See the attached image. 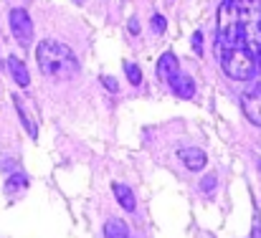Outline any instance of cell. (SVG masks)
Returning <instances> with one entry per match:
<instances>
[{"instance_id":"cell-1","label":"cell","mask_w":261,"mask_h":238,"mask_svg":"<svg viewBox=\"0 0 261 238\" xmlns=\"http://www.w3.org/2000/svg\"><path fill=\"white\" fill-rule=\"evenodd\" d=\"M216 59L233 81L261 71V0H223L216 15Z\"/></svg>"},{"instance_id":"cell-2","label":"cell","mask_w":261,"mask_h":238,"mask_svg":"<svg viewBox=\"0 0 261 238\" xmlns=\"http://www.w3.org/2000/svg\"><path fill=\"white\" fill-rule=\"evenodd\" d=\"M36 61L41 66V71L48 76V79H56V81H69V79H76L79 76V59L76 54L56 41V38H46L38 43L36 48Z\"/></svg>"},{"instance_id":"cell-3","label":"cell","mask_w":261,"mask_h":238,"mask_svg":"<svg viewBox=\"0 0 261 238\" xmlns=\"http://www.w3.org/2000/svg\"><path fill=\"white\" fill-rule=\"evenodd\" d=\"M10 31H13V38L23 48L31 46V41H33V20H31L28 10H23V8H13L10 10Z\"/></svg>"},{"instance_id":"cell-4","label":"cell","mask_w":261,"mask_h":238,"mask_svg":"<svg viewBox=\"0 0 261 238\" xmlns=\"http://www.w3.org/2000/svg\"><path fill=\"white\" fill-rule=\"evenodd\" d=\"M241 109H244V114H246V119L251 124L261 127V81L251 84L241 94Z\"/></svg>"},{"instance_id":"cell-5","label":"cell","mask_w":261,"mask_h":238,"mask_svg":"<svg viewBox=\"0 0 261 238\" xmlns=\"http://www.w3.org/2000/svg\"><path fill=\"white\" fill-rule=\"evenodd\" d=\"M168 84H170V89H173L180 99H193V96H195V84H193V79H190L188 74H175Z\"/></svg>"},{"instance_id":"cell-6","label":"cell","mask_w":261,"mask_h":238,"mask_svg":"<svg viewBox=\"0 0 261 238\" xmlns=\"http://www.w3.org/2000/svg\"><path fill=\"white\" fill-rule=\"evenodd\" d=\"M8 71H10L13 81H15L20 89H25V86L31 84V74H28L25 64H23L18 56H8Z\"/></svg>"},{"instance_id":"cell-7","label":"cell","mask_w":261,"mask_h":238,"mask_svg":"<svg viewBox=\"0 0 261 238\" xmlns=\"http://www.w3.org/2000/svg\"><path fill=\"white\" fill-rule=\"evenodd\" d=\"M175 74H180V64H177L175 54L165 51V54L160 56V61H158V76L165 79V81H170Z\"/></svg>"},{"instance_id":"cell-8","label":"cell","mask_w":261,"mask_h":238,"mask_svg":"<svg viewBox=\"0 0 261 238\" xmlns=\"http://www.w3.org/2000/svg\"><path fill=\"white\" fill-rule=\"evenodd\" d=\"M112 190H114V198H117V203L127 210V213H135V208H137V200H135V193L127 188V185H122V182H114L112 185Z\"/></svg>"},{"instance_id":"cell-9","label":"cell","mask_w":261,"mask_h":238,"mask_svg":"<svg viewBox=\"0 0 261 238\" xmlns=\"http://www.w3.org/2000/svg\"><path fill=\"white\" fill-rule=\"evenodd\" d=\"M180 160H182V162H185V167H188V170H193V172H198V170H203V167H205V152H203V150H198V147L180 150Z\"/></svg>"},{"instance_id":"cell-10","label":"cell","mask_w":261,"mask_h":238,"mask_svg":"<svg viewBox=\"0 0 261 238\" xmlns=\"http://www.w3.org/2000/svg\"><path fill=\"white\" fill-rule=\"evenodd\" d=\"M104 236L107 238H129V228H127L124 221L109 218V221L104 223Z\"/></svg>"},{"instance_id":"cell-11","label":"cell","mask_w":261,"mask_h":238,"mask_svg":"<svg viewBox=\"0 0 261 238\" xmlns=\"http://www.w3.org/2000/svg\"><path fill=\"white\" fill-rule=\"evenodd\" d=\"M28 185V175L25 172H13L8 180H5V193H15V190H20V188H25Z\"/></svg>"},{"instance_id":"cell-12","label":"cell","mask_w":261,"mask_h":238,"mask_svg":"<svg viewBox=\"0 0 261 238\" xmlns=\"http://www.w3.org/2000/svg\"><path fill=\"white\" fill-rule=\"evenodd\" d=\"M15 107H18V117H20V122L25 124V129H28V135H31V137L36 140V135H38V132H36V124H33L31 119H28V114H25V109L20 107V99H15Z\"/></svg>"},{"instance_id":"cell-13","label":"cell","mask_w":261,"mask_h":238,"mask_svg":"<svg viewBox=\"0 0 261 238\" xmlns=\"http://www.w3.org/2000/svg\"><path fill=\"white\" fill-rule=\"evenodd\" d=\"M124 71H127V79H129L132 86H140L142 84V71H140L137 64H124Z\"/></svg>"},{"instance_id":"cell-14","label":"cell","mask_w":261,"mask_h":238,"mask_svg":"<svg viewBox=\"0 0 261 238\" xmlns=\"http://www.w3.org/2000/svg\"><path fill=\"white\" fill-rule=\"evenodd\" d=\"M150 23H152V31H155V33H163V31H165V25H168L163 15H152V20H150Z\"/></svg>"},{"instance_id":"cell-15","label":"cell","mask_w":261,"mask_h":238,"mask_svg":"<svg viewBox=\"0 0 261 238\" xmlns=\"http://www.w3.org/2000/svg\"><path fill=\"white\" fill-rule=\"evenodd\" d=\"M193 48H195V54H203V33L200 31L193 33Z\"/></svg>"},{"instance_id":"cell-16","label":"cell","mask_w":261,"mask_h":238,"mask_svg":"<svg viewBox=\"0 0 261 238\" xmlns=\"http://www.w3.org/2000/svg\"><path fill=\"white\" fill-rule=\"evenodd\" d=\"M101 84H104L109 91H119V84H117V79H114V76H101Z\"/></svg>"},{"instance_id":"cell-17","label":"cell","mask_w":261,"mask_h":238,"mask_svg":"<svg viewBox=\"0 0 261 238\" xmlns=\"http://www.w3.org/2000/svg\"><path fill=\"white\" fill-rule=\"evenodd\" d=\"M200 188H203L205 193H211V190L216 188V177H213V175H208V177H203V182H200Z\"/></svg>"},{"instance_id":"cell-18","label":"cell","mask_w":261,"mask_h":238,"mask_svg":"<svg viewBox=\"0 0 261 238\" xmlns=\"http://www.w3.org/2000/svg\"><path fill=\"white\" fill-rule=\"evenodd\" d=\"M129 33H132V36H137V33H140V23H137V18H132V20H129Z\"/></svg>"},{"instance_id":"cell-19","label":"cell","mask_w":261,"mask_h":238,"mask_svg":"<svg viewBox=\"0 0 261 238\" xmlns=\"http://www.w3.org/2000/svg\"><path fill=\"white\" fill-rule=\"evenodd\" d=\"M254 238H261V228H259V223L254 226Z\"/></svg>"}]
</instances>
